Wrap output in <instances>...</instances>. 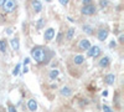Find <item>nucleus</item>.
Masks as SVG:
<instances>
[{"instance_id":"obj_25","label":"nucleus","mask_w":124,"mask_h":112,"mask_svg":"<svg viewBox=\"0 0 124 112\" xmlns=\"http://www.w3.org/2000/svg\"><path fill=\"white\" fill-rule=\"evenodd\" d=\"M116 45H117V43L113 40V41H110V44H109V47H116Z\"/></svg>"},{"instance_id":"obj_14","label":"nucleus","mask_w":124,"mask_h":112,"mask_svg":"<svg viewBox=\"0 0 124 112\" xmlns=\"http://www.w3.org/2000/svg\"><path fill=\"white\" fill-rule=\"evenodd\" d=\"M10 43H11L13 49L15 50V51H17V50H19V39H17V37H15V39H13Z\"/></svg>"},{"instance_id":"obj_11","label":"nucleus","mask_w":124,"mask_h":112,"mask_svg":"<svg viewBox=\"0 0 124 112\" xmlns=\"http://www.w3.org/2000/svg\"><path fill=\"white\" fill-rule=\"evenodd\" d=\"M114 81H116V76L113 75V74H109V75L106 76V82H107V85H113V84H114Z\"/></svg>"},{"instance_id":"obj_1","label":"nucleus","mask_w":124,"mask_h":112,"mask_svg":"<svg viewBox=\"0 0 124 112\" xmlns=\"http://www.w3.org/2000/svg\"><path fill=\"white\" fill-rule=\"evenodd\" d=\"M31 56L35 59L37 64H44L48 60V50L44 49L42 46H36L31 50Z\"/></svg>"},{"instance_id":"obj_16","label":"nucleus","mask_w":124,"mask_h":112,"mask_svg":"<svg viewBox=\"0 0 124 112\" xmlns=\"http://www.w3.org/2000/svg\"><path fill=\"white\" fill-rule=\"evenodd\" d=\"M58 70H52V71H51V72H50V78L51 80H55V78H57V76H58Z\"/></svg>"},{"instance_id":"obj_24","label":"nucleus","mask_w":124,"mask_h":112,"mask_svg":"<svg viewBox=\"0 0 124 112\" xmlns=\"http://www.w3.org/2000/svg\"><path fill=\"white\" fill-rule=\"evenodd\" d=\"M92 0H83V6H86V5H91L92 3Z\"/></svg>"},{"instance_id":"obj_23","label":"nucleus","mask_w":124,"mask_h":112,"mask_svg":"<svg viewBox=\"0 0 124 112\" xmlns=\"http://www.w3.org/2000/svg\"><path fill=\"white\" fill-rule=\"evenodd\" d=\"M42 24H44V20H42V19H40V20H39V24H37V27L41 29V27H42Z\"/></svg>"},{"instance_id":"obj_20","label":"nucleus","mask_w":124,"mask_h":112,"mask_svg":"<svg viewBox=\"0 0 124 112\" xmlns=\"http://www.w3.org/2000/svg\"><path fill=\"white\" fill-rule=\"evenodd\" d=\"M8 107H9V112H17V111H16V108H15V106H14V105H11V103H9V105H8Z\"/></svg>"},{"instance_id":"obj_2","label":"nucleus","mask_w":124,"mask_h":112,"mask_svg":"<svg viewBox=\"0 0 124 112\" xmlns=\"http://www.w3.org/2000/svg\"><path fill=\"white\" fill-rule=\"evenodd\" d=\"M15 6H16V3L14 1V0H6V1L4 3V5H3V9H4V11L10 13L15 9Z\"/></svg>"},{"instance_id":"obj_18","label":"nucleus","mask_w":124,"mask_h":112,"mask_svg":"<svg viewBox=\"0 0 124 112\" xmlns=\"http://www.w3.org/2000/svg\"><path fill=\"white\" fill-rule=\"evenodd\" d=\"M83 31L86 33V34H92V31H93V29H92V26H89V25H83Z\"/></svg>"},{"instance_id":"obj_30","label":"nucleus","mask_w":124,"mask_h":112,"mask_svg":"<svg viewBox=\"0 0 124 112\" xmlns=\"http://www.w3.org/2000/svg\"><path fill=\"white\" fill-rule=\"evenodd\" d=\"M8 34H9V35L13 34V30H11V29H8Z\"/></svg>"},{"instance_id":"obj_4","label":"nucleus","mask_w":124,"mask_h":112,"mask_svg":"<svg viewBox=\"0 0 124 112\" xmlns=\"http://www.w3.org/2000/svg\"><path fill=\"white\" fill-rule=\"evenodd\" d=\"M101 54V47L99 46H91L88 50V56L89 57H97Z\"/></svg>"},{"instance_id":"obj_7","label":"nucleus","mask_w":124,"mask_h":112,"mask_svg":"<svg viewBox=\"0 0 124 112\" xmlns=\"http://www.w3.org/2000/svg\"><path fill=\"white\" fill-rule=\"evenodd\" d=\"M108 37V30L106 29H101L98 31V39L101 40V41H104V40Z\"/></svg>"},{"instance_id":"obj_32","label":"nucleus","mask_w":124,"mask_h":112,"mask_svg":"<svg viewBox=\"0 0 124 112\" xmlns=\"http://www.w3.org/2000/svg\"><path fill=\"white\" fill-rule=\"evenodd\" d=\"M23 71H24V72H27V71H29V69H27V67H24V70H23Z\"/></svg>"},{"instance_id":"obj_29","label":"nucleus","mask_w":124,"mask_h":112,"mask_svg":"<svg viewBox=\"0 0 124 112\" xmlns=\"http://www.w3.org/2000/svg\"><path fill=\"white\" fill-rule=\"evenodd\" d=\"M4 3H5V0H0V6H3Z\"/></svg>"},{"instance_id":"obj_17","label":"nucleus","mask_w":124,"mask_h":112,"mask_svg":"<svg viewBox=\"0 0 124 112\" xmlns=\"http://www.w3.org/2000/svg\"><path fill=\"white\" fill-rule=\"evenodd\" d=\"M0 51L1 52H6V43L4 41V40H0Z\"/></svg>"},{"instance_id":"obj_9","label":"nucleus","mask_w":124,"mask_h":112,"mask_svg":"<svg viewBox=\"0 0 124 112\" xmlns=\"http://www.w3.org/2000/svg\"><path fill=\"white\" fill-rule=\"evenodd\" d=\"M99 66L101 67H107L108 65H109V57L108 56H104V57H102L101 60H99Z\"/></svg>"},{"instance_id":"obj_31","label":"nucleus","mask_w":124,"mask_h":112,"mask_svg":"<svg viewBox=\"0 0 124 112\" xmlns=\"http://www.w3.org/2000/svg\"><path fill=\"white\" fill-rule=\"evenodd\" d=\"M102 95H103V96H104V97H106V96L108 95V92H107V91H103V94H102Z\"/></svg>"},{"instance_id":"obj_8","label":"nucleus","mask_w":124,"mask_h":112,"mask_svg":"<svg viewBox=\"0 0 124 112\" xmlns=\"http://www.w3.org/2000/svg\"><path fill=\"white\" fill-rule=\"evenodd\" d=\"M27 107H29L30 111H36L37 110V102L34 98H31V100L27 101Z\"/></svg>"},{"instance_id":"obj_13","label":"nucleus","mask_w":124,"mask_h":112,"mask_svg":"<svg viewBox=\"0 0 124 112\" xmlns=\"http://www.w3.org/2000/svg\"><path fill=\"white\" fill-rule=\"evenodd\" d=\"M75 64L76 65H81V64H83V61H85V57L82 56V55H77V56H75Z\"/></svg>"},{"instance_id":"obj_10","label":"nucleus","mask_w":124,"mask_h":112,"mask_svg":"<svg viewBox=\"0 0 124 112\" xmlns=\"http://www.w3.org/2000/svg\"><path fill=\"white\" fill-rule=\"evenodd\" d=\"M61 95L65 96V97H68V96L72 95V90L70 87H62L61 88Z\"/></svg>"},{"instance_id":"obj_27","label":"nucleus","mask_w":124,"mask_h":112,"mask_svg":"<svg viewBox=\"0 0 124 112\" xmlns=\"http://www.w3.org/2000/svg\"><path fill=\"white\" fill-rule=\"evenodd\" d=\"M29 62H30V59H29V57H27V59H25V60H24V65H27V64H29Z\"/></svg>"},{"instance_id":"obj_12","label":"nucleus","mask_w":124,"mask_h":112,"mask_svg":"<svg viewBox=\"0 0 124 112\" xmlns=\"http://www.w3.org/2000/svg\"><path fill=\"white\" fill-rule=\"evenodd\" d=\"M32 8L36 13H40L42 9V4H41V1H32Z\"/></svg>"},{"instance_id":"obj_28","label":"nucleus","mask_w":124,"mask_h":112,"mask_svg":"<svg viewBox=\"0 0 124 112\" xmlns=\"http://www.w3.org/2000/svg\"><path fill=\"white\" fill-rule=\"evenodd\" d=\"M123 39H124V36H123V34L119 36V43H123Z\"/></svg>"},{"instance_id":"obj_3","label":"nucleus","mask_w":124,"mask_h":112,"mask_svg":"<svg viewBox=\"0 0 124 112\" xmlns=\"http://www.w3.org/2000/svg\"><path fill=\"white\" fill-rule=\"evenodd\" d=\"M96 13V6L91 4V5H86L82 8V14L83 15H93Z\"/></svg>"},{"instance_id":"obj_19","label":"nucleus","mask_w":124,"mask_h":112,"mask_svg":"<svg viewBox=\"0 0 124 112\" xmlns=\"http://www.w3.org/2000/svg\"><path fill=\"white\" fill-rule=\"evenodd\" d=\"M20 67H21V65H20V64H17V65H16V67L14 69V71H13V75H14V76H17V75H19Z\"/></svg>"},{"instance_id":"obj_5","label":"nucleus","mask_w":124,"mask_h":112,"mask_svg":"<svg viewBox=\"0 0 124 112\" xmlns=\"http://www.w3.org/2000/svg\"><path fill=\"white\" fill-rule=\"evenodd\" d=\"M78 47L81 49V50H89V47H91V43H89V40H87V39H83V40H81L79 41V44H78Z\"/></svg>"},{"instance_id":"obj_15","label":"nucleus","mask_w":124,"mask_h":112,"mask_svg":"<svg viewBox=\"0 0 124 112\" xmlns=\"http://www.w3.org/2000/svg\"><path fill=\"white\" fill-rule=\"evenodd\" d=\"M75 31H76V30H75L73 27H71V29L68 30V33H67V36H66V39L68 40V41H70V40H72V37H73V35H75Z\"/></svg>"},{"instance_id":"obj_21","label":"nucleus","mask_w":124,"mask_h":112,"mask_svg":"<svg viewBox=\"0 0 124 112\" xmlns=\"http://www.w3.org/2000/svg\"><path fill=\"white\" fill-rule=\"evenodd\" d=\"M103 111H104V112H113L112 108L108 107V106H106V105H103Z\"/></svg>"},{"instance_id":"obj_26","label":"nucleus","mask_w":124,"mask_h":112,"mask_svg":"<svg viewBox=\"0 0 124 112\" xmlns=\"http://www.w3.org/2000/svg\"><path fill=\"white\" fill-rule=\"evenodd\" d=\"M60 3L62 5H67V0H60Z\"/></svg>"},{"instance_id":"obj_22","label":"nucleus","mask_w":124,"mask_h":112,"mask_svg":"<svg viewBox=\"0 0 124 112\" xmlns=\"http://www.w3.org/2000/svg\"><path fill=\"white\" fill-rule=\"evenodd\" d=\"M99 4H101V6H102V8H106V6L108 5V1H106V0H102V1H101Z\"/></svg>"},{"instance_id":"obj_6","label":"nucleus","mask_w":124,"mask_h":112,"mask_svg":"<svg viewBox=\"0 0 124 112\" xmlns=\"http://www.w3.org/2000/svg\"><path fill=\"white\" fill-rule=\"evenodd\" d=\"M54 36H55V30L52 29V27H50V29H47L46 31H45V40L46 41H50V40H52L54 39Z\"/></svg>"}]
</instances>
